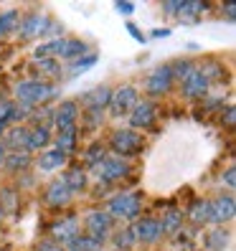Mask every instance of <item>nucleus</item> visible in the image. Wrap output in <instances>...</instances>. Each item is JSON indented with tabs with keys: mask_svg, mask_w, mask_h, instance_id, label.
<instances>
[{
	"mask_svg": "<svg viewBox=\"0 0 236 251\" xmlns=\"http://www.w3.org/2000/svg\"><path fill=\"white\" fill-rule=\"evenodd\" d=\"M64 162H66V155H64L61 150H56V147H51V150H46V152L41 155V160H38V168L49 173V170L61 168Z\"/></svg>",
	"mask_w": 236,
	"mask_h": 251,
	"instance_id": "19",
	"label": "nucleus"
},
{
	"mask_svg": "<svg viewBox=\"0 0 236 251\" xmlns=\"http://www.w3.org/2000/svg\"><path fill=\"white\" fill-rule=\"evenodd\" d=\"M86 43L79 38H58L56 41V58H66V61H77V58L86 56Z\"/></svg>",
	"mask_w": 236,
	"mask_h": 251,
	"instance_id": "13",
	"label": "nucleus"
},
{
	"mask_svg": "<svg viewBox=\"0 0 236 251\" xmlns=\"http://www.w3.org/2000/svg\"><path fill=\"white\" fill-rule=\"evenodd\" d=\"M0 162H5V147L0 145Z\"/></svg>",
	"mask_w": 236,
	"mask_h": 251,
	"instance_id": "42",
	"label": "nucleus"
},
{
	"mask_svg": "<svg viewBox=\"0 0 236 251\" xmlns=\"http://www.w3.org/2000/svg\"><path fill=\"white\" fill-rule=\"evenodd\" d=\"M97 175H99V180H105V183H114V180H122L125 175H130V165L122 157L102 160L97 165Z\"/></svg>",
	"mask_w": 236,
	"mask_h": 251,
	"instance_id": "6",
	"label": "nucleus"
},
{
	"mask_svg": "<svg viewBox=\"0 0 236 251\" xmlns=\"http://www.w3.org/2000/svg\"><path fill=\"white\" fill-rule=\"evenodd\" d=\"M226 125H234V107H226Z\"/></svg>",
	"mask_w": 236,
	"mask_h": 251,
	"instance_id": "40",
	"label": "nucleus"
},
{
	"mask_svg": "<svg viewBox=\"0 0 236 251\" xmlns=\"http://www.w3.org/2000/svg\"><path fill=\"white\" fill-rule=\"evenodd\" d=\"M28 160H31V157H28L26 152H13V155L5 160V165H8V170H23V168L28 165Z\"/></svg>",
	"mask_w": 236,
	"mask_h": 251,
	"instance_id": "31",
	"label": "nucleus"
},
{
	"mask_svg": "<svg viewBox=\"0 0 236 251\" xmlns=\"http://www.w3.org/2000/svg\"><path fill=\"white\" fill-rule=\"evenodd\" d=\"M102 244L105 241H99V239H92V236H74L71 241H66L69 251H102Z\"/></svg>",
	"mask_w": 236,
	"mask_h": 251,
	"instance_id": "20",
	"label": "nucleus"
},
{
	"mask_svg": "<svg viewBox=\"0 0 236 251\" xmlns=\"http://www.w3.org/2000/svg\"><path fill=\"white\" fill-rule=\"evenodd\" d=\"M114 246H117V251H127V249L135 246V236H132V228L117 231V233H114Z\"/></svg>",
	"mask_w": 236,
	"mask_h": 251,
	"instance_id": "29",
	"label": "nucleus"
},
{
	"mask_svg": "<svg viewBox=\"0 0 236 251\" xmlns=\"http://www.w3.org/2000/svg\"><path fill=\"white\" fill-rule=\"evenodd\" d=\"M236 213V203L231 196H224V198H216V201H209V224H226L231 221Z\"/></svg>",
	"mask_w": 236,
	"mask_h": 251,
	"instance_id": "5",
	"label": "nucleus"
},
{
	"mask_svg": "<svg viewBox=\"0 0 236 251\" xmlns=\"http://www.w3.org/2000/svg\"><path fill=\"white\" fill-rule=\"evenodd\" d=\"M84 226H86V236L105 241L107 233H109V228H112V218H109V213H105V211H92L89 216H86Z\"/></svg>",
	"mask_w": 236,
	"mask_h": 251,
	"instance_id": "7",
	"label": "nucleus"
},
{
	"mask_svg": "<svg viewBox=\"0 0 236 251\" xmlns=\"http://www.w3.org/2000/svg\"><path fill=\"white\" fill-rule=\"evenodd\" d=\"M49 25H51V21L46 16H28L18 25V33L26 41H31V38H46L49 36Z\"/></svg>",
	"mask_w": 236,
	"mask_h": 251,
	"instance_id": "8",
	"label": "nucleus"
},
{
	"mask_svg": "<svg viewBox=\"0 0 236 251\" xmlns=\"http://www.w3.org/2000/svg\"><path fill=\"white\" fill-rule=\"evenodd\" d=\"M114 8L120 13H125V16H132V13H135V3H117Z\"/></svg>",
	"mask_w": 236,
	"mask_h": 251,
	"instance_id": "37",
	"label": "nucleus"
},
{
	"mask_svg": "<svg viewBox=\"0 0 236 251\" xmlns=\"http://www.w3.org/2000/svg\"><path fill=\"white\" fill-rule=\"evenodd\" d=\"M147 92H150L153 97H160V94H165L170 86H173V71L170 66H157L150 76H147Z\"/></svg>",
	"mask_w": 236,
	"mask_h": 251,
	"instance_id": "9",
	"label": "nucleus"
},
{
	"mask_svg": "<svg viewBox=\"0 0 236 251\" xmlns=\"http://www.w3.org/2000/svg\"><path fill=\"white\" fill-rule=\"evenodd\" d=\"M79 233V221L77 218H64V221H56V224L51 226V236H53V241H71L74 236Z\"/></svg>",
	"mask_w": 236,
	"mask_h": 251,
	"instance_id": "17",
	"label": "nucleus"
},
{
	"mask_svg": "<svg viewBox=\"0 0 236 251\" xmlns=\"http://www.w3.org/2000/svg\"><path fill=\"white\" fill-rule=\"evenodd\" d=\"M163 8H165L168 13H175V16H178V10H181V3H165Z\"/></svg>",
	"mask_w": 236,
	"mask_h": 251,
	"instance_id": "39",
	"label": "nucleus"
},
{
	"mask_svg": "<svg viewBox=\"0 0 236 251\" xmlns=\"http://www.w3.org/2000/svg\"><path fill=\"white\" fill-rule=\"evenodd\" d=\"M224 10H226L229 21H234V5H231V3H226V5H224Z\"/></svg>",
	"mask_w": 236,
	"mask_h": 251,
	"instance_id": "41",
	"label": "nucleus"
},
{
	"mask_svg": "<svg viewBox=\"0 0 236 251\" xmlns=\"http://www.w3.org/2000/svg\"><path fill=\"white\" fill-rule=\"evenodd\" d=\"M5 125H8V122H0V135H3V129H5Z\"/></svg>",
	"mask_w": 236,
	"mask_h": 251,
	"instance_id": "43",
	"label": "nucleus"
},
{
	"mask_svg": "<svg viewBox=\"0 0 236 251\" xmlns=\"http://www.w3.org/2000/svg\"><path fill=\"white\" fill-rule=\"evenodd\" d=\"M69 201H71V190L66 188L64 180H53L46 188V203L51 205V208H64Z\"/></svg>",
	"mask_w": 236,
	"mask_h": 251,
	"instance_id": "16",
	"label": "nucleus"
},
{
	"mask_svg": "<svg viewBox=\"0 0 236 251\" xmlns=\"http://www.w3.org/2000/svg\"><path fill=\"white\" fill-rule=\"evenodd\" d=\"M157 226L163 233H178L181 226H183V213L181 211H175V208H168L163 213V218L157 221Z\"/></svg>",
	"mask_w": 236,
	"mask_h": 251,
	"instance_id": "18",
	"label": "nucleus"
},
{
	"mask_svg": "<svg viewBox=\"0 0 236 251\" xmlns=\"http://www.w3.org/2000/svg\"><path fill=\"white\" fill-rule=\"evenodd\" d=\"M21 25V16L16 10H10V13H3L0 16V36H5V33H13L16 28Z\"/></svg>",
	"mask_w": 236,
	"mask_h": 251,
	"instance_id": "28",
	"label": "nucleus"
},
{
	"mask_svg": "<svg viewBox=\"0 0 236 251\" xmlns=\"http://www.w3.org/2000/svg\"><path fill=\"white\" fill-rule=\"evenodd\" d=\"M61 180L66 183V188L74 193V190H81V188L86 185V173H84L81 168H69V170L64 173Z\"/></svg>",
	"mask_w": 236,
	"mask_h": 251,
	"instance_id": "23",
	"label": "nucleus"
},
{
	"mask_svg": "<svg viewBox=\"0 0 236 251\" xmlns=\"http://www.w3.org/2000/svg\"><path fill=\"white\" fill-rule=\"evenodd\" d=\"M150 36H153V38H165V36H170V28H155Z\"/></svg>",
	"mask_w": 236,
	"mask_h": 251,
	"instance_id": "38",
	"label": "nucleus"
},
{
	"mask_svg": "<svg viewBox=\"0 0 236 251\" xmlns=\"http://www.w3.org/2000/svg\"><path fill=\"white\" fill-rule=\"evenodd\" d=\"M127 31H130L132 36H135V41H137V43H145V41H147V38H145V33L140 31V28H137L135 23H127Z\"/></svg>",
	"mask_w": 236,
	"mask_h": 251,
	"instance_id": "34",
	"label": "nucleus"
},
{
	"mask_svg": "<svg viewBox=\"0 0 236 251\" xmlns=\"http://www.w3.org/2000/svg\"><path fill=\"white\" fill-rule=\"evenodd\" d=\"M16 97L23 107H33V104H41V101L56 97V86L46 81H23L16 86Z\"/></svg>",
	"mask_w": 236,
	"mask_h": 251,
	"instance_id": "1",
	"label": "nucleus"
},
{
	"mask_svg": "<svg viewBox=\"0 0 236 251\" xmlns=\"http://www.w3.org/2000/svg\"><path fill=\"white\" fill-rule=\"evenodd\" d=\"M94 64H97V56L86 53V56L77 58V61H71V74H74V76H77V74H84V71H89Z\"/></svg>",
	"mask_w": 236,
	"mask_h": 251,
	"instance_id": "30",
	"label": "nucleus"
},
{
	"mask_svg": "<svg viewBox=\"0 0 236 251\" xmlns=\"http://www.w3.org/2000/svg\"><path fill=\"white\" fill-rule=\"evenodd\" d=\"M10 109H13V104H10V101H0V122H8Z\"/></svg>",
	"mask_w": 236,
	"mask_h": 251,
	"instance_id": "35",
	"label": "nucleus"
},
{
	"mask_svg": "<svg viewBox=\"0 0 236 251\" xmlns=\"http://www.w3.org/2000/svg\"><path fill=\"white\" fill-rule=\"evenodd\" d=\"M16 198L18 196H16V190H13V188H3V190H0V211H3V213H16V208H18Z\"/></svg>",
	"mask_w": 236,
	"mask_h": 251,
	"instance_id": "27",
	"label": "nucleus"
},
{
	"mask_svg": "<svg viewBox=\"0 0 236 251\" xmlns=\"http://www.w3.org/2000/svg\"><path fill=\"white\" fill-rule=\"evenodd\" d=\"M132 228V236H135V241H142V244H155L160 241V236H163V231H160L157 221L153 218H142V221H135V226Z\"/></svg>",
	"mask_w": 236,
	"mask_h": 251,
	"instance_id": "12",
	"label": "nucleus"
},
{
	"mask_svg": "<svg viewBox=\"0 0 236 251\" xmlns=\"http://www.w3.org/2000/svg\"><path fill=\"white\" fill-rule=\"evenodd\" d=\"M234 178H236V170H234V168H229V170L224 173V178H221V180H224L229 188H234V185H236V180H234Z\"/></svg>",
	"mask_w": 236,
	"mask_h": 251,
	"instance_id": "36",
	"label": "nucleus"
},
{
	"mask_svg": "<svg viewBox=\"0 0 236 251\" xmlns=\"http://www.w3.org/2000/svg\"><path fill=\"white\" fill-rule=\"evenodd\" d=\"M229 244V233L224 228H213L211 233H206V241H203V249L206 251H224Z\"/></svg>",
	"mask_w": 236,
	"mask_h": 251,
	"instance_id": "21",
	"label": "nucleus"
},
{
	"mask_svg": "<svg viewBox=\"0 0 236 251\" xmlns=\"http://www.w3.org/2000/svg\"><path fill=\"white\" fill-rule=\"evenodd\" d=\"M51 140L49 135V127H36L33 132H28V145H26V150H41V147H46Z\"/></svg>",
	"mask_w": 236,
	"mask_h": 251,
	"instance_id": "24",
	"label": "nucleus"
},
{
	"mask_svg": "<svg viewBox=\"0 0 236 251\" xmlns=\"http://www.w3.org/2000/svg\"><path fill=\"white\" fill-rule=\"evenodd\" d=\"M109 147L120 157H132V155H137L142 150V137L135 129H117L112 135V140H109Z\"/></svg>",
	"mask_w": 236,
	"mask_h": 251,
	"instance_id": "2",
	"label": "nucleus"
},
{
	"mask_svg": "<svg viewBox=\"0 0 236 251\" xmlns=\"http://www.w3.org/2000/svg\"><path fill=\"white\" fill-rule=\"evenodd\" d=\"M102 160H105V150H102V145H94V147L86 150V165H89V168H97Z\"/></svg>",
	"mask_w": 236,
	"mask_h": 251,
	"instance_id": "32",
	"label": "nucleus"
},
{
	"mask_svg": "<svg viewBox=\"0 0 236 251\" xmlns=\"http://www.w3.org/2000/svg\"><path fill=\"white\" fill-rule=\"evenodd\" d=\"M0 221H3V211H0Z\"/></svg>",
	"mask_w": 236,
	"mask_h": 251,
	"instance_id": "44",
	"label": "nucleus"
},
{
	"mask_svg": "<svg viewBox=\"0 0 236 251\" xmlns=\"http://www.w3.org/2000/svg\"><path fill=\"white\" fill-rule=\"evenodd\" d=\"M140 213V196L137 193H120L109 201V218L132 221Z\"/></svg>",
	"mask_w": 236,
	"mask_h": 251,
	"instance_id": "3",
	"label": "nucleus"
},
{
	"mask_svg": "<svg viewBox=\"0 0 236 251\" xmlns=\"http://www.w3.org/2000/svg\"><path fill=\"white\" fill-rule=\"evenodd\" d=\"M36 251H64V249H61V244H56V241H41L36 246Z\"/></svg>",
	"mask_w": 236,
	"mask_h": 251,
	"instance_id": "33",
	"label": "nucleus"
},
{
	"mask_svg": "<svg viewBox=\"0 0 236 251\" xmlns=\"http://www.w3.org/2000/svg\"><path fill=\"white\" fill-rule=\"evenodd\" d=\"M8 147H10V150H21V147H26L28 145V129L26 127H16V129H10L8 132Z\"/></svg>",
	"mask_w": 236,
	"mask_h": 251,
	"instance_id": "26",
	"label": "nucleus"
},
{
	"mask_svg": "<svg viewBox=\"0 0 236 251\" xmlns=\"http://www.w3.org/2000/svg\"><path fill=\"white\" fill-rule=\"evenodd\" d=\"M206 92H209V79L201 74V69H193L183 79V94L190 99H201V97H206Z\"/></svg>",
	"mask_w": 236,
	"mask_h": 251,
	"instance_id": "14",
	"label": "nucleus"
},
{
	"mask_svg": "<svg viewBox=\"0 0 236 251\" xmlns=\"http://www.w3.org/2000/svg\"><path fill=\"white\" fill-rule=\"evenodd\" d=\"M109 97H112L109 86H94L92 92H86L81 97V104L89 109V112H102V109L109 104Z\"/></svg>",
	"mask_w": 236,
	"mask_h": 251,
	"instance_id": "15",
	"label": "nucleus"
},
{
	"mask_svg": "<svg viewBox=\"0 0 236 251\" xmlns=\"http://www.w3.org/2000/svg\"><path fill=\"white\" fill-rule=\"evenodd\" d=\"M188 221L193 226L209 224V201H196L193 205H190V208H188Z\"/></svg>",
	"mask_w": 236,
	"mask_h": 251,
	"instance_id": "22",
	"label": "nucleus"
},
{
	"mask_svg": "<svg viewBox=\"0 0 236 251\" xmlns=\"http://www.w3.org/2000/svg\"><path fill=\"white\" fill-rule=\"evenodd\" d=\"M155 120V104L150 99H137V104L130 109V125L132 129H137V127H150Z\"/></svg>",
	"mask_w": 236,
	"mask_h": 251,
	"instance_id": "11",
	"label": "nucleus"
},
{
	"mask_svg": "<svg viewBox=\"0 0 236 251\" xmlns=\"http://www.w3.org/2000/svg\"><path fill=\"white\" fill-rule=\"evenodd\" d=\"M77 120H79V104L77 101H61L58 109L53 112V125L58 127V132L77 127Z\"/></svg>",
	"mask_w": 236,
	"mask_h": 251,
	"instance_id": "10",
	"label": "nucleus"
},
{
	"mask_svg": "<svg viewBox=\"0 0 236 251\" xmlns=\"http://www.w3.org/2000/svg\"><path fill=\"white\" fill-rule=\"evenodd\" d=\"M135 104H137V89L135 86H120L117 92H112L107 107L114 117H122V114H130V109Z\"/></svg>",
	"mask_w": 236,
	"mask_h": 251,
	"instance_id": "4",
	"label": "nucleus"
},
{
	"mask_svg": "<svg viewBox=\"0 0 236 251\" xmlns=\"http://www.w3.org/2000/svg\"><path fill=\"white\" fill-rule=\"evenodd\" d=\"M74 147H77V127L58 132V140H56V150H61L64 155H69Z\"/></svg>",
	"mask_w": 236,
	"mask_h": 251,
	"instance_id": "25",
	"label": "nucleus"
}]
</instances>
